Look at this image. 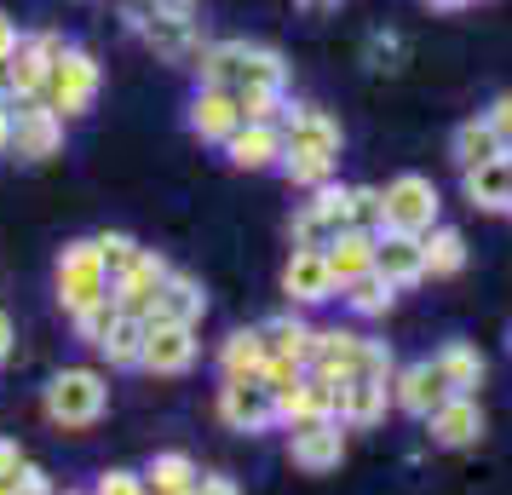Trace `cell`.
<instances>
[{"label":"cell","instance_id":"ee69618b","mask_svg":"<svg viewBox=\"0 0 512 495\" xmlns=\"http://www.w3.org/2000/svg\"><path fill=\"white\" fill-rule=\"evenodd\" d=\"M196 495H242V490H236V478H225V472H202Z\"/></svg>","mask_w":512,"mask_h":495},{"label":"cell","instance_id":"836d02e7","mask_svg":"<svg viewBox=\"0 0 512 495\" xmlns=\"http://www.w3.org/2000/svg\"><path fill=\"white\" fill-rule=\"evenodd\" d=\"M340 300H346L351 317H386V311L397 306V288L380 277V271H369V277H357V283L340 288Z\"/></svg>","mask_w":512,"mask_h":495},{"label":"cell","instance_id":"7a4b0ae2","mask_svg":"<svg viewBox=\"0 0 512 495\" xmlns=\"http://www.w3.org/2000/svg\"><path fill=\"white\" fill-rule=\"evenodd\" d=\"M104 409H110V380H104V369H93V363L58 369V375L47 380V392H41V415H47L58 432H87V426L104 421Z\"/></svg>","mask_w":512,"mask_h":495},{"label":"cell","instance_id":"9a60e30c","mask_svg":"<svg viewBox=\"0 0 512 495\" xmlns=\"http://www.w3.org/2000/svg\"><path fill=\"white\" fill-rule=\"evenodd\" d=\"M363 346H369V334L363 329H317L305 375L328 380V386H346V380L357 375V363H363Z\"/></svg>","mask_w":512,"mask_h":495},{"label":"cell","instance_id":"8fae6325","mask_svg":"<svg viewBox=\"0 0 512 495\" xmlns=\"http://www.w3.org/2000/svg\"><path fill=\"white\" fill-rule=\"evenodd\" d=\"M219 421L231 426V432H271L277 426V398H271V386L265 380H225L219 386Z\"/></svg>","mask_w":512,"mask_h":495},{"label":"cell","instance_id":"4dcf8cb0","mask_svg":"<svg viewBox=\"0 0 512 495\" xmlns=\"http://www.w3.org/2000/svg\"><path fill=\"white\" fill-rule=\"evenodd\" d=\"M265 375V334L259 329H236L219 346V380H259Z\"/></svg>","mask_w":512,"mask_h":495},{"label":"cell","instance_id":"e0dca14e","mask_svg":"<svg viewBox=\"0 0 512 495\" xmlns=\"http://www.w3.org/2000/svg\"><path fill=\"white\" fill-rule=\"evenodd\" d=\"M443 398H449V386H443V375H438L432 357H415V363H403V369L392 375V409L415 415V421H426Z\"/></svg>","mask_w":512,"mask_h":495},{"label":"cell","instance_id":"b9f144b4","mask_svg":"<svg viewBox=\"0 0 512 495\" xmlns=\"http://www.w3.org/2000/svg\"><path fill=\"white\" fill-rule=\"evenodd\" d=\"M18 467H24V449H18V438H0V484H12V478H18Z\"/></svg>","mask_w":512,"mask_h":495},{"label":"cell","instance_id":"bcb514c9","mask_svg":"<svg viewBox=\"0 0 512 495\" xmlns=\"http://www.w3.org/2000/svg\"><path fill=\"white\" fill-rule=\"evenodd\" d=\"M12 346H18V329H12V317H6V311H0V363H6V357H12Z\"/></svg>","mask_w":512,"mask_h":495},{"label":"cell","instance_id":"5bb4252c","mask_svg":"<svg viewBox=\"0 0 512 495\" xmlns=\"http://www.w3.org/2000/svg\"><path fill=\"white\" fill-rule=\"evenodd\" d=\"M340 121L328 116L323 104H288L282 110V150H311V156H334L340 162Z\"/></svg>","mask_w":512,"mask_h":495},{"label":"cell","instance_id":"ab89813d","mask_svg":"<svg viewBox=\"0 0 512 495\" xmlns=\"http://www.w3.org/2000/svg\"><path fill=\"white\" fill-rule=\"evenodd\" d=\"M12 484H18V495H58L52 490V478H47V467H35V461H24Z\"/></svg>","mask_w":512,"mask_h":495},{"label":"cell","instance_id":"2e32d148","mask_svg":"<svg viewBox=\"0 0 512 495\" xmlns=\"http://www.w3.org/2000/svg\"><path fill=\"white\" fill-rule=\"evenodd\" d=\"M167 271H173V265H167L156 248H139V254H133V265H127L116 283H110L116 306L127 311V317H150V311H156V294H162V283H167Z\"/></svg>","mask_w":512,"mask_h":495},{"label":"cell","instance_id":"d4e9b609","mask_svg":"<svg viewBox=\"0 0 512 495\" xmlns=\"http://www.w3.org/2000/svg\"><path fill=\"white\" fill-rule=\"evenodd\" d=\"M156 323H202L208 317V288H202V277H190V271H167L162 294H156V311H150Z\"/></svg>","mask_w":512,"mask_h":495},{"label":"cell","instance_id":"5b68a950","mask_svg":"<svg viewBox=\"0 0 512 495\" xmlns=\"http://www.w3.org/2000/svg\"><path fill=\"white\" fill-rule=\"evenodd\" d=\"M98 87H104V64H98L87 47H70V41H64V52H58V64H52L47 93H41V98H47L64 121H75V116H87V110H93Z\"/></svg>","mask_w":512,"mask_h":495},{"label":"cell","instance_id":"e575fe53","mask_svg":"<svg viewBox=\"0 0 512 495\" xmlns=\"http://www.w3.org/2000/svg\"><path fill=\"white\" fill-rule=\"evenodd\" d=\"M93 248H98V260H104V271H110V283H116L121 271L133 265V254H139V236H127V231H98Z\"/></svg>","mask_w":512,"mask_h":495},{"label":"cell","instance_id":"52a82bcc","mask_svg":"<svg viewBox=\"0 0 512 495\" xmlns=\"http://www.w3.org/2000/svg\"><path fill=\"white\" fill-rule=\"evenodd\" d=\"M351 225V185H317L311 196H305V208L294 213V225H288V236H294V248H328L334 236Z\"/></svg>","mask_w":512,"mask_h":495},{"label":"cell","instance_id":"30bf717a","mask_svg":"<svg viewBox=\"0 0 512 495\" xmlns=\"http://www.w3.org/2000/svg\"><path fill=\"white\" fill-rule=\"evenodd\" d=\"M282 294H288V311H311V306L340 300V283L328 271L323 248H294L288 254V265H282Z\"/></svg>","mask_w":512,"mask_h":495},{"label":"cell","instance_id":"cb8c5ba5","mask_svg":"<svg viewBox=\"0 0 512 495\" xmlns=\"http://www.w3.org/2000/svg\"><path fill=\"white\" fill-rule=\"evenodd\" d=\"M461 196L478 213H512V162L495 156V162H478L461 173Z\"/></svg>","mask_w":512,"mask_h":495},{"label":"cell","instance_id":"7c38bea8","mask_svg":"<svg viewBox=\"0 0 512 495\" xmlns=\"http://www.w3.org/2000/svg\"><path fill=\"white\" fill-rule=\"evenodd\" d=\"M190 363H196V329L190 323H156V317H144V352H139L144 375H185Z\"/></svg>","mask_w":512,"mask_h":495},{"label":"cell","instance_id":"60d3db41","mask_svg":"<svg viewBox=\"0 0 512 495\" xmlns=\"http://www.w3.org/2000/svg\"><path fill=\"white\" fill-rule=\"evenodd\" d=\"M484 116H489V127H495V133L512 144V93H501V98H495V104L484 110Z\"/></svg>","mask_w":512,"mask_h":495},{"label":"cell","instance_id":"1f68e13d","mask_svg":"<svg viewBox=\"0 0 512 495\" xmlns=\"http://www.w3.org/2000/svg\"><path fill=\"white\" fill-rule=\"evenodd\" d=\"M420 254H426V277H461L466 271V236L455 225H432L420 236Z\"/></svg>","mask_w":512,"mask_h":495},{"label":"cell","instance_id":"ffe728a7","mask_svg":"<svg viewBox=\"0 0 512 495\" xmlns=\"http://www.w3.org/2000/svg\"><path fill=\"white\" fill-rule=\"evenodd\" d=\"M219 150H225V162L242 167V173H265V167L282 162V121H242Z\"/></svg>","mask_w":512,"mask_h":495},{"label":"cell","instance_id":"603a6c76","mask_svg":"<svg viewBox=\"0 0 512 495\" xmlns=\"http://www.w3.org/2000/svg\"><path fill=\"white\" fill-rule=\"evenodd\" d=\"M374 271L392 288H415L426 283V254H420V236L403 231H380L374 236Z\"/></svg>","mask_w":512,"mask_h":495},{"label":"cell","instance_id":"c3c4849f","mask_svg":"<svg viewBox=\"0 0 512 495\" xmlns=\"http://www.w3.org/2000/svg\"><path fill=\"white\" fill-rule=\"evenodd\" d=\"M432 12H461V6H472V0H426Z\"/></svg>","mask_w":512,"mask_h":495},{"label":"cell","instance_id":"ac0fdd59","mask_svg":"<svg viewBox=\"0 0 512 495\" xmlns=\"http://www.w3.org/2000/svg\"><path fill=\"white\" fill-rule=\"evenodd\" d=\"M386 409H392V380H346V386H334V421L346 426V432H363V426H380L386 421Z\"/></svg>","mask_w":512,"mask_h":495},{"label":"cell","instance_id":"9c48e42d","mask_svg":"<svg viewBox=\"0 0 512 495\" xmlns=\"http://www.w3.org/2000/svg\"><path fill=\"white\" fill-rule=\"evenodd\" d=\"M58 52H64V35H58V29L24 35V47L12 52V64H6V98H12V104H29V98L47 93V75H52V64H58Z\"/></svg>","mask_w":512,"mask_h":495},{"label":"cell","instance_id":"f907efd6","mask_svg":"<svg viewBox=\"0 0 512 495\" xmlns=\"http://www.w3.org/2000/svg\"><path fill=\"white\" fill-rule=\"evenodd\" d=\"M0 495H18V484H0Z\"/></svg>","mask_w":512,"mask_h":495},{"label":"cell","instance_id":"4fadbf2b","mask_svg":"<svg viewBox=\"0 0 512 495\" xmlns=\"http://www.w3.org/2000/svg\"><path fill=\"white\" fill-rule=\"evenodd\" d=\"M288 461L311 478H323L346 461V426L340 421H305V426H288Z\"/></svg>","mask_w":512,"mask_h":495},{"label":"cell","instance_id":"8d00e7d4","mask_svg":"<svg viewBox=\"0 0 512 495\" xmlns=\"http://www.w3.org/2000/svg\"><path fill=\"white\" fill-rule=\"evenodd\" d=\"M236 110H242V121H282V93H271V87H242L236 93Z\"/></svg>","mask_w":512,"mask_h":495},{"label":"cell","instance_id":"f546056e","mask_svg":"<svg viewBox=\"0 0 512 495\" xmlns=\"http://www.w3.org/2000/svg\"><path fill=\"white\" fill-rule=\"evenodd\" d=\"M432 363H438L443 386H449V392H461V398H478V386H484V375H489L484 352H478V346H466V340H449Z\"/></svg>","mask_w":512,"mask_h":495},{"label":"cell","instance_id":"4316f807","mask_svg":"<svg viewBox=\"0 0 512 495\" xmlns=\"http://www.w3.org/2000/svg\"><path fill=\"white\" fill-rule=\"evenodd\" d=\"M374 236H380V231H357V225H346V231L323 248V260H328V271H334V283H340V288L374 271Z\"/></svg>","mask_w":512,"mask_h":495},{"label":"cell","instance_id":"f5cc1de1","mask_svg":"<svg viewBox=\"0 0 512 495\" xmlns=\"http://www.w3.org/2000/svg\"><path fill=\"white\" fill-rule=\"evenodd\" d=\"M507 162H512V144H507Z\"/></svg>","mask_w":512,"mask_h":495},{"label":"cell","instance_id":"277c9868","mask_svg":"<svg viewBox=\"0 0 512 495\" xmlns=\"http://www.w3.org/2000/svg\"><path fill=\"white\" fill-rule=\"evenodd\" d=\"M58 306L64 317H81V311H93L110 300V271L98 260L93 236H81V242H64V254H58Z\"/></svg>","mask_w":512,"mask_h":495},{"label":"cell","instance_id":"f6af8a7d","mask_svg":"<svg viewBox=\"0 0 512 495\" xmlns=\"http://www.w3.org/2000/svg\"><path fill=\"white\" fill-rule=\"evenodd\" d=\"M0 156H12V98L0 93Z\"/></svg>","mask_w":512,"mask_h":495},{"label":"cell","instance_id":"74e56055","mask_svg":"<svg viewBox=\"0 0 512 495\" xmlns=\"http://www.w3.org/2000/svg\"><path fill=\"white\" fill-rule=\"evenodd\" d=\"M116 317H121V306H116V294H110V300H104V306L81 311V317H70V323H75V334H81V340H87V346H98V340H104V334H110V323H116Z\"/></svg>","mask_w":512,"mask_h":495},{"label":"cell","instance_id":"681fc988","mask_svg":"<svg viewBox=\"0 0 512 495\" xmlns=\"http://www.w3.org/2000/svg\"><path fill=\"white\" fill-rule=\"evenodd\" d=\"M144 6H190V0H144Z\"/></svg>","mask_w":512,"mask_h":495},{"label":"cell","instance_id":"f35d334b","mask_svg":"<svg viewBox=\"0 0 512 495\" xmlns=\"http://www.w3.org/2000/svg\"><path fill=\"white\" fill-rule=\"evenodd\" d=\"M93 495H150V490H144V478H139V472L110 467V472H104V478L93 484Z\"/></svg>","mask_w":512,"mask_h":495},{"label":"cell","instance_id":"d6986e66","mask_svg":"<svg viewBox=\"0 0 512 495\" xmlns=\"http://www.w3.org/2000/svg\"><path fill=\"white\" fill-rule=\"evenodd\" d=\"M426 438L438 449H466L484 438V409H478V398H461V392H449V398L426 415Z\"/></svg>","mask_w":512,"mask_h":495},{"label":"cell","instance_id":"7402d4cb","mask_svg":"<svg viewBox=\"0 0 512 495\" xmlns=\"http://www.w3.org/2000/svg\"><path fill=\"white\" fill-rule=\"evenodd\" d=\"M185 127L202 144H225L236 127H242L236 93H225V87H196V98H190V110H185Z\"/></svg>","mask_w":512,"mask_h":495},{"label":"cell","instance_id":"ba28073f","mask_svg":"<svg viewBox=\"0 0 512 495\" xmlns=\"http://www.w3.org/2000/svg\"><path fill=\"white\" fill-rule=\"evenodd\" d=\"M12 156L18 162H52L64 156V116L52 110L47 98H29V104H12Z\"/></svg>","mask_w":512,"mask_h":495},{"label":"cell","instance_id":"484cf974","mask_svg":"<svg viewBox=\"0 0 512 495\" xmlns=\"http://www.w3.org/2000/svg\"><path fill=\"white\" fill-rule=\"evenodd\" d=\"M259 334H265V357H271V363H294V369L311 363L317 329L305 323V311H282V317H271V323H259Z\"/></svg>","mask_w":512,"mask_h":495},{"label":"cell","instance_id":"7bdbcfd3","mask_svg":"<svg viewBox=\"0 0 512 495\" xmlns=\"http://www.w3.org/2000/svg\"><path fill=\"white\" fill-rule=\"evenodd\" d=\"M18 47H24V29L0 12V64H12V52H18Z\"/></svg>","mask_w":512,"mask_h":495},{"label":"cell","instance_id":"44dd1931","mask_svg":"<svg viewBox=\"0 0 512 495\" xmlns=\"http://www.w3.org/2000/svg\"><path fill=\"white\" fill-rule=\"evenodd\" d=\"M277 398V426H305V421H334V386L317 375H294L288 386L271 392Z\"/></svg>","mask_w":512,"mask_h":495},{"label":"cell","instance_id":"d590c367","mask_svg":"<svg viewBox=\"0 0 512 495\" xmlns=\"http://www.w3.org/2000/svg\"><path fill=\"white\" fill-rule=\"evenodd\" d=\"M351 225L357 231H386V196H380V185H351Z\"/></svg>","mask_w":512,"mask_h":495},{"label":"cell","instance_id":"816d5d0a","mask_svg":"<svg viewBox=\"0 0 512 495\" xmlns=\"http://www.w3.org/2000/svg\"><path fill=\"white\" fill-rule=\"evenodd\" d=\"M0 93H6V64H0Z\"/></svg>","mask_w":512,"mask_h":495},{"label":"cell","instance_id":"8992f818","mask_svg":"<svg viewBox=\"0 0 512 495\" xmlns=\"http://www.w3.org/2000/svg\"><path fill=\"white\" fill-rule=\"evenodd\" d=\"M386 196V231H403V236H426L432 225H443V196L426 173H397L392 185L380 190Z\"/></svg>","mask_w":512,"mask_h":495},{"label":"cell","instance_id":"d6a6232c","mask_svg":"<svg viewBox=\"0 0 512 495\" xmlns=\"http://www.w3.org/2000/svg\"><path fill=\"white\" fill-rule=\"evenodd\" d=\"M93 352L104 357L110 369H139V352H144V317H127V311H121L116 323H110V334L98 340Z\"/></svg>","mask_w":512,"mask_h":495},{"label":"cell","instance_id":"f1b7e54d","mask_svg":"<svg viewBox=\"0 0 512 495\" xmlns=\"http://www.w3.org/2000/svg\"><path fill=\"white\" fill-rule=\"evenodd\" d=\"M449 156H455V167H478V162H495V156H507V139L489 127V116H466L455 133H449Z\"/></svg>","mask_w":512,"mask_h":495},{"label":"cell","instance_id":"83f0119b","mask_svg":"<svg viewBox=\"0 0 512 495\" xmlns=\"http://www.w3.org/2000/svg\"><path fill=\"white\" fill-rule=\"evenodd\" d=\"M139 478H144V490H150V495H196L202 467L190 461L185 449H156V455H150V467H144Z\"/></svg>","mask_w":512,"mask_h":495},{"label":"cell","instance_id":"6da1fadb","mask_svg":"<svg viewBox=\"0 0 512 495\" xmlns=\"http://www.w3.org/2000/svg\"><path fill=\"white\" fill-rule=\"evenodd\" d=\"M196 75H202V87H225V93H242V87L282 93L288 87V58L265 41H208Z\"/></svg>","mask_w":512,"mask_h":495},{"label":"cell","instance_id":"3957f363","mask_svg":"<svg viewBox=\"0 0 512 495\" xmlns=\"http://www.w3.org/2000/svg\"><path fill=\"white\" fill-rule=\"evenodd\" d=\"M121 18H127V29H133L156 58L179 64V70H196L202 52H208V35L196 29L190 6H150V12H144V0H133V6H121Z\"/></svg>","mask_w":512,"mask_h":495},{"label":"cell","instance_id":"7dc6e473","mask_svg":"<svg viewBox=\"0 0 512 495\" xmlns=\"http://www.w3.org/2000/svg\"><path fill=\"white\" fill-rule=\"evenodd\" d=\"M294 6H300V12H334L340 0H294Z\"/></svg>","mask_w":512,"mask_h":495}]
</instances>
